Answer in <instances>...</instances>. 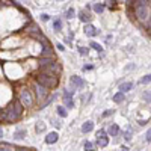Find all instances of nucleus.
<instances>
[{
  "mask_svg": "<svg viewBox=\"0 0 151 151\" xmlns=\"http://www.w3.org/2000/svg\"><path fill=\"white\" fill-rule=\"evenodd\" d=\"M24 107L23 103L20 101L18 98L11 100V103L2 109V113H0V122H5V124H14L18 122L23 118V113H24Z\"/></svg>",
  "mask_w": 151,
  "mask_h": 151,
  "instance_id": "obj_1",
  "label": "nucleus"
},
{
  "mask_svg": "<svg viewBox=\"0 0 151 151\" xmlns=\"http://www.w3.org/2000/svg\"><path fill=\"white\" fill-rule=\"evenodd\" d=\"M17 98L23 103V106L26 107V109L33 107L35 106V101H36L32 88H29V86H20L18 89H17Z\"/></svg>",
  "mask_w": 151,
  "mask_h": 151,
  "instance_id": "obj_2",
  "label": "nucleus"
},
{
  "mask_svg": "<svg viewBox=\"0 0 151 151\" xmlns=\"http://www.w3.org/2000/svg\"><path fill=\"white\" fill-rule=\"evenodd\" d=\"M33 80L38 82V83H41L45 88H48L50 91H55L56 88L59 86V77H58V76L45 74V73H41V71L33 76Z\"/></svg>",
  "mask_w": 151,
  "mask_h": 151,
  "instance_id": "obj_3",
  "label": "nucleus"
},
{
  "mask_svg": "<svg viewBox=\"0 0 151 151\" xmlns=\"http://www.w3.org/2000/svg\"><path fill=\"white\" fill-rule=\"evenodd\" d=\"M32 91H33V94H35V100H36L38 106L42 104L45 100L48 98V95H50V89H48V88L42 86L41 83H38V82H35V80H33V83H32Z\"/></svg>",
  "mask_w": 151,
  "mask_h": 151,
  "instance_id": "obj_4",
  "label": "nucleus"
},
{
  "mask_svg": "<svg viewBox=\"0 0 151 151\" xmlns=\"http://www.w3.org/2000/svg\"><path fill=\"white\" fill-rule=\"evenodd\" d=\"M134 15L137 21L147 23L151 18V8L148 5H134Z\"/></svg>",
  "mask_w": 151,
  "mask_h": 151,
  "instance_id": "obj_5",
  "label": "nucleus"
},
{
  "mask_svg": "<svg viewBox=\"0 0 151 151\" xmlns=\"http://www.w3.org/2000/svg\"><path fill=\"white\" fill-rule=\"evenodd\" d=\"M41 73H45V74H52V76H58V77H60V74H62V65L59 64V62L55 59L52 64H48V65H44V67H40L38 68Z\"/></svg>",
  "mask_w": 151,
  "mask_h": 151,
  "instance_id": "obj_6",
  "label": "nucleus"
},
{
  "mask_svg": "<svg viewBox=\"0 0 151 151\" xmlns=\"http://www.w3.org/2000/svg\"><path fill=\"white\" fill-rule=\"evenodd\" d=\"M97 145L100 148H104V147L109 145V137H107V133H106L104 129L97 132Z\"/></svg>",
  "mask_w": 151,
  "mask_h": 151,
  "instance_id": "obj_7",
  "label": "nucleus"
},
{
  "mask_svg": "<svg viewBox=\"0 0 151 151\" xmlns=\"http://www.w3.org/2000/svg\"><path fill=\"white\" fill-rule=\"evenodd\" d=\"M70 86L74 89H83L86 86V82L80 77V76H71L70 77Z\"/></svg>",
  "mask_w": 151,
  "mask_h": 151,
  "instance_id": "obj_8",
  "label": "nucleus"
},
{
  "mask_svg": "<svg viewBox=\"0 0 151 151\" xmlns=\"http://www.w3.org/2000/svg\"><path fill=\"white\" fill-rule=\"evenodd\" d=\"M83 30H85V33H86L88 36H97V35H98V29L94 26V24H91V23H86Z\"/></svg>",
  "mask_w": 151,
  "mask_h": 151,
  "instance_id": "obj_9",
  "label": "nucleus"
},
{
  "mask_svg": "<svg viewBox=\"0 0 151 151\" xmlns=\"http://www.w3.org/2000/svg\"><path fill=\"white\" fill-rule=\"evenodd\" d=\"M91 18H92V15L89 14V11L88 9H82L80 12H79V20L82 21V23H91Z\"/></svg>",
  "mask_w": 151,
  "mask_h": 151,
  "instance_id": "obj_10",
  "label": "nucleus"
},
{
  "mask_svg": "<svg viewBox=\"0 0 151 151\" xmlns=\"http://www.w3.org/2000/svg\"><path fill=\"white\" fill-rule=\"evenodd\" d=\"M58 139H59V134H58V132L47 133V136H45V144H48V145L56 144V142H58Z\"/></svg>",
  "mask_w": 151,
  "mask_h": 151,
  "instance_id": "obj_11",
  "label": "nucleus"
},
{
  "mask_svg": "<svg viewBox=\"0 0 151 151\" xmlns=\"http://www.w3.org/2000/svg\"><path fill=\"white\" fill-rule=\"evenodd\" d=\"M24 32H26V33H27L29 36H32L33 33H38V32H41V30H40V27H38L35 23H30V26H29V27L26 26V29H24Z\"/></svg>",
  "mask_w": 151,
  "mask_h": 151,
  "instance_id": "obj_12",
  "label": "nucleus"
},
{
  "mask_svg": "<svg viewBox=\"0 0 151 151\" xmlns=\"http://www.w3.org/2000/svg\"><path fill=\"white\" fill-rule=\"evenodd\" d=\"M26 136H27V132L24 130V129H18V130H15V133H14V137H15L17 141H23Z\"/></svg>",
  "mask_w": 151,
  "mask_h": 151,
  "instance_id": "obj_13",
  "label": "nucleus"
},
{
  "mask_svg": "<svg viewBox=\"0 0 151 151\" xmlns=\"http://www.w3.org/2000/svg\"><path fill=\"white\" fill-rule=\"evenodd\" d=\"M107 133H109L110 136H118V134H119V127H118V124H110L109 129H107Z\"/></svg>",
  "mask_w": 151,
  "mask_h": 151,
  "instance_id": "obj_14",
  "label": "nucleus"
},
{
  "mask_svg": "<svg viewBox=\"0 0 151 151\" xmlns=\"http://www.w3.org/2000/svg\"><path fill=\"white\" fill-rule=\"evenodd\" d=\"M92 130H94V122H92V121L83 122V125H82V132H83V133H89V132H92Z\"/></svg>",
  "mask_w": 151,
  "mask_h": 151,
  "instance_id": "obj_15",
  "label": "nucleus"
},
{
  "mask_svg": "<svg viewBox=\"0 0 151 151\" xmlns=\"http://www.w3.org/2000/svg\"><path fill=\"white\" fill-rule=\"evenodd\" d=\"M132 88H133V83H132V82H124V83L119 85V91L125 94V92H129Z\"/></svg>",
  "mask_w": 151,
  "mask_h": 151,
  "instance_id": "obj_16",
  "label": "nucleus"
},
{
  "mask_svg": "<svg viewBox=\"0 0 151 151\" xmlns=\"http://www.w3.org/2000/svg\"><path fill=\"white\" fill-rule=\"evenodd\" d=\"M124 100H125V97H124V92H116L115 95H113V101H115L116 104H119V103H122L124 101Z\"/></svg>",
  "mask_w": 151,
  "mask_h": 151,
  "instance_id": "obj_17",
  "label": "nucleus"
},
{
  "mask_svg": "<svg viewBox=\"0 0 151 151\" xmlns=\"http://www.w3.org/2000/svg\"><path fill=\"white\" fill-rule=\"evenodd\" d=\"M56 112H58V115H59L60 118H65V116L68 115V112H67V107H65V106H58V107H56Z\"/></svg>",
  "mask_w": 151,
  "mask_h": 151,
  "instance_id": "obj_18",
  "label": "nucleus"
},
{
  "mask_svg": "<svg viewBox=\"0 0 151 151\" xmlns=\"http://www.w3.org/2000/svg\"><path fill=\"white\" fill-rule=\"evenodd\" d=\"M64 106H65L67 109H73V107H74L73 97H64Z\"/></svg>",
  "mask_w": 151,
  "mask_h": 151,
  "instance_id": "obj_19",
  "label": "nucleus"
},
{
  "mask_svg": "<svg viewBox=\"0 0 151 151\" xmlns=\"http://www.w3.org/2000/svg\"><path fill=\"white\" fill-rule=\"evenodd\" d=\"M74 88H64V92H62V97H73L74 95Z\"/></svg>",
  "mask_w": 151,
  "mask_h": 151,
  "instance_id": "obj_20",
  "label": "nucleus"
},
{
  "mask_svg": "<svg viewBox=\"0 0 151 151\" xmlns=\"http://www.w3.org/2000/svg\"><path fill=\"white\" fill-rule=\"evenodd\" d=\"M92 9H94V12H97V14H101V12L104 11V3H100V2H98V3L94 5Z\"/></svg>",
  "mask_w": 151,
  "mask_h": 151,
  "instance_id": "obj_21",
  "label": "nucleus"
},
{
  "mask_svg": "<svg viewBox=\"0 0 151 151\" xmlns=\"http://www.w3.org/2000/svg\"><path fill=\"white\" fill-rule=\"evenodd\" d=\"M53 29H55L56 32H60V30H62V21H60L59 18L53 21Z\"/></svg>",
  "mask_w": 151,
  "mask_h": 151,
  "instance_id": "obj_22",
  "label": "nucleus"
},
{
  "mask_svg": "<svg viewBox=\"0 0 151 151\" xmlns=\"http://www.w3.org/2000/svg\"><path fill=\"white\" fill-rule=\"evenodd\" d=\"M142 100H144V101H147V103H151V91H145L142 94Z\"/></svg>",
  "mask_w": 151,
  "mask_h": 151,
  "instance_id": "obj_23",
  "label": "nucleus"
},
{
  "mask_svg": "<svg viewBox=\"0 0 151 151\" xmlns=\"http://www.w3.org/2000/svg\"><path fill=\"white\" fill-rule=\"evenodd\" d=\"M91 48H94V50H97L98 53H101L103 52V47L100 45V44H97L95 41H91Z\"/></svg>",
  "mask_w": 151,
  "mask_h": 151,
  "instance_id": "obj_24",
  "label": "nucleus"
},
{
  "mask_svg": "<svg viewBox=\"0 0 151 151\" xmlns=\"http://www.w3.org/2000/svg\"><path fill=\"white\" fill-rule=\"evenodd\" d=\"M65 17H67L68 20H71V18H74V17H76V11H74L73 8H70V9H68V11L65 12Z\"/></svg>",
  "mask_w": 151,
  "mask_h": 151,
  "instance_id": "obj_25",
  "label": "nucleus"
},
{
  "mask_svg": "<svg viewBox=\"0 0 151 151\" xmlns=\"http://www.w3.org/2000/svg\"><path fill=\"white\" fill-rule=\"evenodd\" d=\"M83 148H85L86 151H91V150H95V148H94V144H92V142H88V141L85 142V145H83Z\"/></svg>",
  "mask_w": 151,
  "mask_h": 151,
  "instance_id": "obj_26",
  "label": "nucleus"
},
{
  "mask_svg": "<svg viewBox=\"0 0 151 151\" xmlns=\"http://www.w3.org/2000/svg\"><path fill=\"white\" fill-rule=\"evenodd\" d=\"M150 82H151V74H147V76H144V77L141 79V83H144V85L150 83Z\"/></svg>",
  "mask_w": 151,
  "mask_h": 151,
  "instance_id": "obj_27",
  "label": "nucleus"
},
{
  "mask_svg": "<svg viewBox=\"0 0 151 151\" xmlns=\"http://www.w3.org/2000/svg\"><path fill=\"white\" fill-rule=\"evenodd\" d=\"M79 53L82 56H88V53H89V50H88L86 47H79Z\"/></svg>",
  "mask_w": 151,
  "mask_h": 151,
  "instance_id": "obj_28",
  "label": "nucleus"
},
{
  "mask_svg": "<svg viewBox=\"0 0 151 151\" xmlns=\"http://www.w3.org/2000/svg\"><path fill=\"white\" fill-rule=\"evenodd\" d=\"M42 124H44V122H38V124H36V132H44L45 127H44Z\"/></svg>",
  "mask_w": 151,
  "mask_h": 151,
  "instance_id": "obj_29",
  "label": "nucleus"
},
{
  "mask_svg": "<svg viewBox=\"0 0 151 151\" xmlns=\"http://www.w3.org/2000/svg\"><path fill=\"white\" fill-rule=\"evenodd\" d=\"M145 141L147 142H151V129L147 132V134H145Z\"/></svg>",
  "mask_w": 151,
  "mask_h": 151,
  "instance_id": "obj_30",
  "label": "nucleus"
},
{
  "mask_svg": "<svg viewBox=\"0 0 151 151\" xmlns=\"http://www.w3.org/2000/svg\"><path fill=\"white\" fill-rule=\"evenodd\" d=\"M41 20L42 21H48L50 20V15L48 14H41Z\"/></svg>",
  "mask_w": 151,
  "mask_h": 151,
  "instance_id": "obj_31",
  "label": "nucleus"
},
{
  "mask_svg": "<svg viewBox=\"0 0 151 151\" xmlns=\"http://www.w3.org/2000/svg\"><path fill=\"white\" fill-rule=\"evenodd\" d=\"M113 112H115V110H106L103 113V116H110V115H113Z\"/></svg>",
  "mask_w": 151,
  "mask_h": 151,
  "instance_id": "obj_32",
  "label": "nucleus"
},
{
  "mask_svg": "<svg viewBox=\"0 0 151 151\" xmlns=\"http://www.w3.org/2000/svg\"><path fill=\"white\" fill-rule=\"evenodd\" d=\"M53 125H55L56 129H60V125H62V124H60L59 121H56V119H55V121H53Z\"/></svg>",
  "mask_w": 151,
  "mask_h": 151,
  "instance_id": "obj_33",
  "label": "nucleus"
},
{
  "mask_svg": "<svg viewBox=\"0 0 151 151\" xmlns=\"http://www.w3.org/2000/svg\"><path fill=\"white\" fill-rule=\"evenodd\" d=\"M115 3H116V0H107V5H109V6L115 5Z\"/></svg>",
  "mask_w": 151,
  "mask_h": 151,
  "instance_id": "obj_34",
  "label": "nucleus"
},
{
  "mask_svg": "<svg viewBox=\"0 0 151 151\" xmlns=\"http://www.w3.org/2000/svg\"><path fill=\"white\" fill-rule=\"evenodd\" d=\"M58 50H60V52H64V50H65V47L62 45V44H58Z\"/></svg>",
  "mask_w": 151,
  "mask_h": 151,
  "instance_id": "obj_35",
  "label": "nucleus"
},
{
  "mask_svg": "<svg viewBox=\"0 0 151 151\" xmlns=\"http://www.w3.org/2000/svg\"><path fill=\"white\" fill-rule=\"evenodd\" d=\"M83 70H85V71H86V70H92V65H85Z\"/></svg>",
  "mask_w": 151,
  "mask_h": 151,
  "instance_id": "obj_36",
  "label": "nucleus"
},
{
  "mask_svg": "<svg viewBox=\"0 0 151 151\" xmlns=\"http://www.w3.org/2000/svg\"><path fill=\"white\" fill-rule=\"evenodd\" d=\"M125 139H132V136H130V132L125 133Z\"/></svg>",
  "mask_w": 151,
  "mask_h": 151,
  "instance_id": "obj_37",
  "label": "nucleus"
},
{
  "mask_svg": "<svg viewBox=\"0 0 151 151\" xmlns=\"http://www.w3.org/2000/svg\"><path fill=\"white\" fill-rule=\"evenodd\" d=\"M0 137H3V129H0Z\"/></svg>",
  "mask_w": 151,
  "mask_h": 151,
  "instance_id": "obj_38",
  "label": "nucleus"
},
{
  "mask_svg": "<svg viewBox=\"0 0 151 151\" xmlns=\"http://www.w3.org/2000/svg\"><path fill=\"white\" fill-rule=\"evenodd\" d=\"M0 113H2V109H0Z\"/></svg>",
  "mask_w": 151,
  "mask_h": 151,
  "instance_id": "obj_39",
  "label": "nucleus"
}]
</instances>
